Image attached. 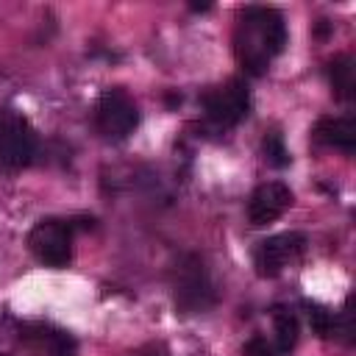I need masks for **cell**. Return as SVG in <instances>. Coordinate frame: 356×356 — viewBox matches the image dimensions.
Here are the masks:
<instances>
[{
	"label": "cell",
	"instance_id": "e0dca14e",
	"mask_svg": "<svg viewBox=\"0 0 356 356\" xmlns=\"http://www.w3.org/2000/svg\"><path fill=\"white\" fill-rule=\"evenodd\" d=\"M145 356H161V353H159V350H150V353H145Z\"/></svg>",
	"mask_w": 356,
	"mask_h": 356
},
{
	"label": "cell",
	"instance_id": "7a4b0ae2",
	"mask_svg": "<svg viewBox=\"0 0 356 356\" xmlns=\"http://www.w3.org/2000/svg\"><path fill=\"white\" fill-rule=\"evenodd\" d=\"M172 300L181 314H200L217 303V289L206 261L197 253H184L172 270Z\"/></svg>",
	"mask_w": 356,
	"mask_h": 356
},
{
	"label": "cell",
	"instance_id": "5bb4252c",
	"mask_svg": "<svg viewBox=\"0 0 356 356\" xmlns=\"http://www.w3.org/2000/svg\"><path fill=\"white\" fill-rule=\"evenodd\" d=\"M261 150H264L267 164H273V167H286L289 159H292L286 145H284V139H281V134H267L264 142H261Z\"/></svg>",
	"mask_w": 356,
	"mask_h": 356
},
{
	"label": "cell",
	"instance_id": "277c9868",
	"mask_svg": "<svg viewBox=\"0 0 356 356\" xmlns=\"http://www.w3.org/2000/svg\"><path fill=\"white\" fill-rule=\"evenodd\" d=\"M36 156L31 122L14 111H0V172H19Z\"/></svg>",
	"mask_w": 356,
	"mask_h": 356
},
{
	"label": "cell",
	"instance_id": "9a60e30c",
	"mask_svg": "<svg viewBox=\"0 0 356 356\" xmlns=\"http://www.w3.org/2000/svg\"><path fill=\"white\" fill-rule=\"evenodd\" d=\"M245 356H273V348L267 345L264 337H253L250 342H245Z\"/></svg>",
	"mask_w": 356,
	"mask_h": 356
},
{
	"label": "cell",
	"instance_id": "4fadbf2b",
	"mask_svg": "<svg viewBox=\"0 0 356 356\" xmlns=\"http://www.w3.org/2000/svg\"><path fill=\"white\" fill-rule=\"evenodd\" d=\"M306 314H309L312 331H314L320 339H331V337L339 334V323H337V317H334L325 306H320V303H306Z\"/></svg>",
	"mask_w": 356,
	"mask_h": 356
},
{
	"label": "cell",
	"instance_id": "6da1fadb",
	"mask_svg": "<svg viewBox=\"0 0 356 356\" xmlns=\"http://www.w3.org/2000/svg\"><path fill=\"white\" fill-rule=\"evenodd\" d=\"M286 44V22L281 11L267 6H248L234 31V53L245 72L264 75L270 61Z\"/></svg>",
	"mask_w": 356,
	"mask_h": 356
},
{
	"label": "cell",
	"instance_id": "8992f818",
	"mask_svg": "<svg viewBox=\"0 0 356 356\" xmlns=\"http://www.w3.org/2000/svg\"><path fill=\"white\" fill-rule=\"evenodd\" d=\"M95 125L106 139H125L139 125V108L122 89H106L95 103Z\"/></svg>",
	"mask_w": 356,
	"mask_h": 356
},
{
	"label": "cell",
	"instance_id": "30bf717a",
	"mask_svg": "<svg viewBox=\"0 0 356 356\" xmlns=\"http://www.w3.org/2000/svg\"><path fill=\"white\" fill-rule=\"evenodd\" d=\"M314 139L325 147H337L350 156L356 150V120L353 117H323L314 125Z\"/></svg>",
	"mask_w": 356,
	"mask_h": 356
},
{
	"label": "cell",
	"instance_id": "ba28073f",
	"mask_svg": "<svg viewBox=\"0 0 356 356\" xmlns=\"http://www.w3.org/2000/svg\"><path fill=\"white\" fill-rule=\"evenodd\" d=\"M289 206H292V189L281 181H267L253 189V195L248 200V220H250V225L261 228V225L275 222Z\"/></svg>",
	"mask_w": 356,
	"mask_h": 356
},
{
	"label": "cell",
	"instance_id": "9c48e42d",
	"mask_svg": "<svg viewBox=\"0 0 356 356\" xmlns=\"http://www.w3.org/2000/svg\"><path fill=\"white\" fill-rule=\"evenodd\" d=\"M19 342L28 345L36 356H75V342L67 331L53 328V325H42V323H31L19 328Z\"/></svg>",
	"mask_w": 356,
	"mask_h": 356
},
{
	"label": "cell",
	"instance_id": "8fae6325",
	"mask_svg": "<svg viewBox=\"0 0 356 356\" xmlns=\"http://www.w3.org/2000/svg\"><path fill=\"white\" fill-rule=\"evenodd\" d=\"M328 83L337 100L348 103L356 95V70H353V58L350 56H337L328 61Z\"/></svg>",
	"mask_w": 356,
	"mask_h": 356
},
{
	"label": "cell",
	"instance_id": "7c38bea8",
	"mask_svg": "<svg viewBox=\"0 0 356 356\" xmlns=\"http://www.w3.org/2000/svg\"><path fill=\"white\" fill-rule=\"evenodd\" d=\"M273 325H275V339H278V350H292L298 345V334H300V325H298V317L295 312L278 306L273 309Z\"/></svg>",
	"mask_w": 356,
	"mask_h": 356
},
{
	"label": "cell",
	"instance_id": "5b68a950",
	"mask_svg": "<svg viewBox=\"0 0 356 356\" xmlns=\"http://www.w3.org/2000/svg\"><path fill=\"white\" fill-rule=\"evenodd\" d=\"M200 103L209 122H214L217 128H234L250 108V92L242 78H228L225 83L203 92Z\"/></svg>",
	"mask_w": 356,
	"mask_h": 356
},
{
	"label": "cell",
	"instance_id": "52a82bcc",
	"mask_svg": "<svg viewBox=\"0 0 356 356\" xmlns=\"http://www.w3.org/2000/svg\"><path fill=\"white\" fill-rule=\"evenodd\" d=\"M303 248H306V236L298 231H286V234H275V236L261 239L253 250L256 273L264 278L278 275L292 259H298L303 253Z\"/></svg>",
	"mask_w": 356,
	"mask_h": 356
},
{
	"label": "cell",
	"instance_id": "3957f363",
	"mask_svg": "<svg viewBox=\"0 0 356 356\" xmlns=\"http://www.w3.org/2000/svg\"><path fill=\"white\" fill-rule=\"evenodd\" d=\"M72 234L75 225L67 220H39L28 234V250L44 267H67L72 259Z\"/></svg>",
	"mask_w": 356,
	"mask_h": 356
},
{
	"label": "cell",
	"instance_id": "2e32d148",
	"mask_svg": "<svg viewBox=\"0 0 356 356\" xmlns=\"http://www.w3.org/2000/svg\"><path fill=\"white\" fill-rule=\"evenodd\" d=\"M209 8V3H192V11H206Z\"/></svg>",
	"mask_w": 356,
	"mask_h": 356
}]
</instances>
